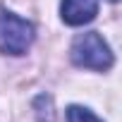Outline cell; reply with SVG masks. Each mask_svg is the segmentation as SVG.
Here are the masks:
<instances>
[{
	"label": "cell",
	"mask_w": 122,
	"mask_h": 122,
	"mask_svg": "<svg viewBox=\"0 0 122 122\" xmlns=\"http://www.w3.org/2000/svg\"><path fill=\"white\" fill-rule=\"evenodd\" d=\"M72 62L79 65V67H86V70H98V72H105L112 67V53L108 48V43L103 41L101 34L96 31H86V34H79L72 43Z\"/></svg>",
	"instance_id": "1"
},
{
	"label": "cell",
	"mask_w": 122,
	"mask_h": 122,
	"mask_svg": "<svg viewBox=\"0 0 122 122\" xmlns=\"http://www.w3.org/2000/svg\"><path fill=\"white\" fill-rule=\"evenodd\" d=\"M98 12V0H62L60 5V15L62 22L70 26H81L89 24Z\"/></svg>",
	"instance_id": "3"
},
{
	"label": "cell",
	"mask_w": 122,
	"mask_h": 122,
	"mask_svg": "<svg viewBox=\"0 0 122 122\" xmlns=\"http://www.w3.org/2000/svg\"><path fill=\"white\" fill-rule=\"evenodd\" d=\"M34 24L17 17L15 12L0 10V50L10 55H24L34 43Z\"/></svg>",
	"instance_id": "2"
},
{
	"label": "cell",
	"mask_w": 122,
	"mask_h": 122,
	"mask_svg": "<svg viewBox=\"0 0 122 122\" xmlns=\"http://www.w3.org/2000/svg\"><path fill=\"white\" fill-rule=\"evenodd\" d=\"M110 3H115V0H110Z\"/></svg>",
	"instance_id": "5"
},
{
	"label": "cell",
	"mask_w": 122,
	"mask_h": 122,
	"mask_svg": "<svg viewBox=\"0 0 122 122\" xmlns=\"http://www.w3.org/2000/svg\"><path fill=\"white\" fill-rule=\"evenodd\" d=\"M67 122H103V120H98L89 108L70 105V108H67Z\"/></svg>",
	"instance_id": "4"
}]
</instances>
